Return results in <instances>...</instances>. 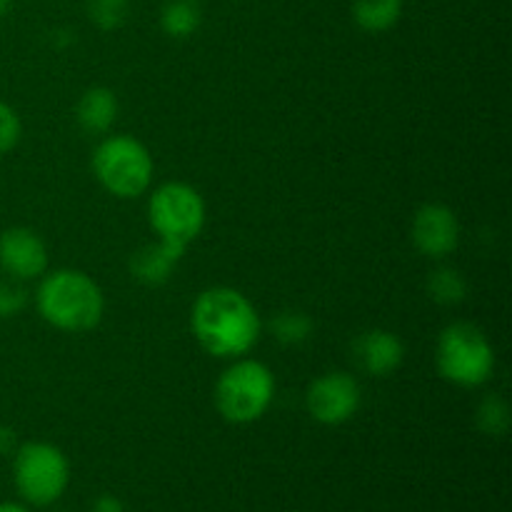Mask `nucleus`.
Returning a JSON list of instances; mask_svg holds the SVG:
<instances>
[{"label":"nucleus","mask_w":512,"mask_h":512,"mask_svg":"<svg viewBox=\"0 0 512 512\" xmlns=\"http://www.w3.org/2000/svg\"><path fill=\"white\" fill-rule=\"evenodd\" d=\"M475 423L490 438H503L510 428L508 400L498 393L485 395L478 405V413H475Z\"/></svg>","instance_id":"nucleus-17"},{"label":"nucleus","mask_w":512,"mask_h":512,"mask_svg":"<svg viewBox=\"0 0 512 512\" xmlns=\"http://www.w3.org/2000/svg\"><path fill=\"white\" fill-rule=\"evenodd\" d=\"M0 512H30V510L18 503H0Z\"/></svg>","instance_id":"nucleus-24"},{"label":"nucleus","mask_w":512,"mask_h":512,"mask_svg":"<svg viewBox=\"0 0 512 512\" xmlns=\"http://www.w3.org/2000/svg\"><path fill=\"white\" fill-rule=\"evenodd\" d=\"M270 330H273V338L283 345H300L313 335L315 325L310 320L308 313L303 310H283L273 318L270 323Z\"/></svg>","instance_id":"nucleus-18"},{"label":"nucleus","mask_w":512,"mask_h":512,"mask_svg":"<svg viewBox=\"0 0 512 512\" xmlns=\"http://www.w3.org/2000/svg\"><path fill=\"white\" fill-rule=\"evenodd\" d=\"M28 305V290L20 280H0V320L15 318Z\"/></svg>","instance_id":"nucleus-20"},{"label":"nucleus","mask_w":512,"mask_h":512,"mask_svg":"<svg viewBox=\"0 0 512 512\" xmlns=\"http://www.w3.org/2000/svg\"><path fill=\"white\" fill-rule=\"evenodd\" d=\"M435 365L440 378L458 388H480L495 370V350L488 335L473 323H450L440 333Z\"/></svg>","instance_id":"nucleus-5"},{"label":"nucleus","mask_w":512,"mask_h":512,"mask_svg":"<svg viewBox=\"0 0 512 512\" xmlns=\"http://www.w3.org/2000/svg\"><path fill=\"white\" fill-rule=\"evenodd\" d=\"M85 15L100 30L123 28L130 15V0H83Z\"/></svg>","instance_id":"nucleus-19"},{"label":"nucleus","mask_w":512,"mask_h":512,"mask_svg":"<svg viewBox=\"0 0 512 512\" xmlns=\"http://www.w3.org/2000/svg\"><path fill=\"white\" fill-rule=\"evenodd\" d=\"M203 23V10L198 0H168L160 10V28L175 40H185L198 33Z\"/></svg>","instance_id":"nucleus-15"},{"label":"nucleus","mask_w":512,"mask_h":512,"mask_svg":"<svg viewBox=\"0 0 512 512\" xmlns=\"http://www.w3.org/2000/svg\"><path fill=\"white\" fill-rule=\"evenodd\" d=\"M93 512H125V505L115 495H100L93 503Z\"/></svg>","instance_id":"nucleus-23"},{"label":"nucleus","mask_w":512,"mask_h":512,"mask_svg":"<svg viewBox=\"0 0 512 512\" xmlns=\"http://www.w3.org/2000/svg\"><path fill=\"white\" fill-rule=\"evenodd\" d=\"M15 0H0V20L5 18V15L10 13V8H13Z\"/></svg>","instance_id":"nucleus-25"},{"label":"nucleus","mask_w":512,"mask_h":512,"mask_svg":"<svg viewBox=\"0 0 512 512\" xmlns=\"http://www.w3.org/2000/svg\"><path fill=\"white\" fill-rule=\"evenodd\" d=\"M20 135H23L20 115L15 113L13 105H8L0 98V155L10 153L20 143Z\"/></svg>","instance_id":"nucleus-21"},{"label":"nucleus","mask_w":512,"mask_h":512,"mask_svg":"<svg viewBox=\"0 0 512 512\" xmlns=\"http://www.w3.org/2000/svg\"><path fill=\"white\" fill-rule=\"evenodd\" d=\"M75 120L88 135H105L118 120V98L110 88L95 85L80 95L75 105Z\"/></svg>","instance_id":"nucleus-13"},{"label":"nucleus","mask_w":512,"mask_h":512,"mask_svg":"<svg viewBox=\"0 0 512 512\" xmlns=\"http://www.w3.org/2000/svg\"><path fill=\"white\" fill-rule=\"evenodd\" d=\"M183 253L185 250L163 243V240L148 243L130 255L128 270L133 275V280H138L145 288H160V285H165L173 278L175 268L183 260Z\"/></svg>","instance_id":"nucleus-12"},{"label":"nucleus","mask_w":512,"mask_h":512,"mask_svg":"<svg viewBox=\"0 0 512 512\" xmlns=\"http://www.w3.org/2000/svg\"><path fill=\"white\" fill-rule=\"evenodd\" d=\"M90 168L103 190L118 200L140 198L155 175L153 155L133 135H108L100 140Z\"/></svg>","instance_id":"nucleus-4"},{"label":"nucleus","mask_w":512,"mask_h":512,"mask_svg":"<svg viewBox=\"0 0 512 512\" xmlns=\"http://www.w3.org/2000/svg\"><path fill=\"white\" fill-rule=\"evenodd\" d=\"M13 480L20 498L35 508L60 500L70 483V463L53 443H25L13 453Z\"/></svg>","instance_id":"nucleus-6"},{"label":"nucleus","mask_w":512,"mask_h":512,"mask_svg":"<svg viewBox=\"0 0 512 512\" xmlns=\"http://www.w3.org/2000/svg\"><path fill=\"white\" fill-rule=\"evenodd\" d=\"M410 240L420 255L430 260H443L453 255L460 245V220L453 208L443 203H425L413 215Z\"/></svg>","instance_id":"nucleus-9"},{"label":"nucleus","mask_w":512,"mask_h":512,"mask_svg":"<svg viewBox=\"0 0 512 512\" xmlns=\"http://www.w3.org/2000/svg\"><path fill=\"white\" fill-rule=\"evenodd\" d=\"M215 408L233 425H250L263 418L275 400V375L265 363L235 358L215 383Z\"/></svg>","instance_id":"nucleus-3"},{"label":"nucleus","mask_w":512,"mask_h":512,"mask_svg":"<svg viewBox=\"0 0 512 512\" xmlns=\"http://www.w3.org/2000/svg\"><path fill=\"white\" fill-rule=\"evenodd\" d=\"M148 223L163 243L185 250L205 228L203 195L188 183H163L148 200Z\"/></svg>","instance_id":"nucleus-7"},{"label":"nucleus","mask_w":512,"mask_h":512,"mask_svg":"<svg viewBox=\"0 0 512 512\" xmlns=\"http://www.w3.org/2000/svg\"><path fill=\"white\" fill-rule=\"evenodd\" d=\"M353 358L365 375L388 378L403 365L405 345L393 330L373 328L355 338Z\"/></svg>","instance_id":"nucleus-11"},{"label":"nucleus","mask_w":512,"mask_h":512,"mask_svg":"<svg viewBox=\"0 0 512 512\" xmlns=\"http://www.w3.org/2000/svg\"><path fill=\"white\" fill-rule=\"evenodd\" d=\"M40 318L63 333H88L98 328L105 313L100 285L83 270L60 268L45 273L35 290Z\"/></svg>","instance_id":"nucleus-2"},{"label":"nucleus","mask_w":512,"mask_h":512,"mask_svg":"<svg viewBox=\"0 0 512 512\" xmlns=\"http://www.w3.org/2000/svg\"><path fill=\"white\" fill-rule=\"evenodd\" d=\"M18 450V438L15 430L8 425H0V455H13Z\"/></svg>","instance_id":"nucleus-22"},{"label":"nucleus","mask_w":512,"mask_h":512,"mask_svg":"<svg viewBox=\"0 0 512 512\" xmlns=\"http://www.w3.org/2000/svg\"><path fill=\"white\" fill-rule=\"evenodd\" d=\"M425 290H428L430 300L445 308H453L460 305L468 298V280L460 273L458 268H450V265H440V268L430 270L428 280H425Z\"/></svg>","instance_id":"nucleus-16"},{"label":"nucleus","mask_w":512,"mask_h":512,"mask_svg":"<svg viewBox=\"0 0 512 512\" xmlns=\"http://www.w3.org/2000/svg\"><path fill=\"white\" fill-rule=\"evenodd\" d=\"M363 390L350 373L335 370L315 378L305 390V408L320 425H343L360 410Z\"/></svg>","instance_id":"nucleus-8"},{"label":"nucleus","mask_w":512,"mask_h":512,"mask_svg":"<svg viewBox=\"0 0 512 512\" xmlns=\"http://www.w3.org/2000/svg\"><path fill=\"white\" fill-rule=\"evenodd\" d=\"M190 330L205 353L213 358L235 360L258 345L263 320L240 290L215 285L195 298L190 310Z\"/></svg>","instance_id":"nucleus-1"},{"label":"nucleus","mask_w":512,"mask_h":512,"mask_svg":"<svg viewBox=\"0 0 512 512\" xmlns=\"http://www.w3.org/2000/svg\"><path fill=\"white\" fill-rule=\"evenodd\" d=\"M0 270L8 278L28 283L48 273V248L30 228H8L0 233Z\"/></svg>","instance_id":"nucleus-10"},{"label":"nucleus","mask_w":512,"mask_h":512,"mask_svg":"<svg viewBox=\"0 0 512 512\" xmlns=\"http://www.w3.org/2000/svg\"><path fill=\"white\" fill-rule=\"evenodd\" d=\"M355 25L365 33H385L395 28L403 15V0H353Z\"/></svg>","instance_id":"nucleus-14"}]
</instances>
